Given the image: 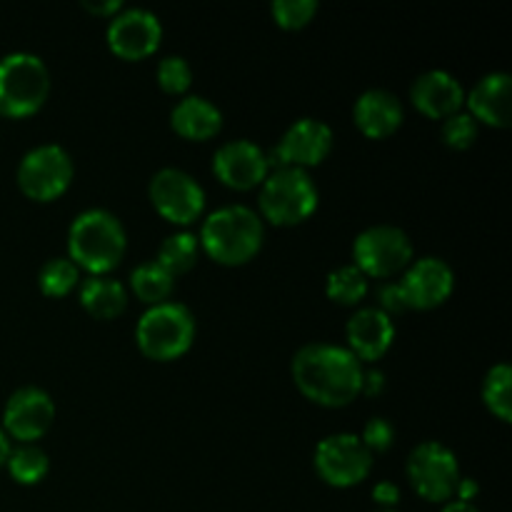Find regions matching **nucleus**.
Segmentation results:
<instances>
[{
	"mask_svg": "<svg viewBox=\"0 0 512 512\" xmlns=\"http://www.w3.org/2000/svg\"><path fill=\"white\" fill-rule=\"evenodd\" d=\"M363 363L343 345L310 343L295 353L293 380L300 393L323 408H345L363 390Z\"/></svg>",
	"mask_w": 512,
	"mask_h": 512,
	"instance_id": "1",
	"label": "nucleus"
},
{
	"mask_svg": "<svg viewBox=\"0 0 512 512\" xmlns=\"http://www.w3.org/2000/svg\"><path fill=\"white\" fill-rule=\"evenodd\" d=\"M198 240L200 250H205L215 263L235 268L260 253L265 225L263 218L248 205H225L205 218Z\"/></svg>",
	"mask_w": 512,
	"mask_h": 512,
	"instance_id": "2",
	"label": "nucleus"
},
{
	"mask_svg": "<svg viewBox=\"0 0 512 512\" xmlns=\"http://www.w3.org/2000/svg\"><path fill=\"white\" fill-rule=\"evenodd\" d=\"M128 235L118 215L105 208L83 210L68 230V258L90 275H108L125 255Z\"/></svg>",
	"mask_w": 512,
	"mask_h": 512,
	"instance_id": "3",
	"label": "nucleus"
},
{
	"mask_svg": "<svg viewBox=\"0 0 512 512\" xmlns=\"http://www.w3.org/2000/svg\"><path fill=\"white\" fill-rule=\"evenodd\" d=\"M135 340L145 358L160 363L178 360L193 348L195 315L190 313L188 305L175 300L150 305L135 325Z\"/></svg>",
	"mask_w": 512,
	"mask_h": 512,
	"instance_id": "4",
	"label": "nucleus"
},
{
	"mask_svg": "<svg viewBox=\"0 0 512 512\" xmlns=\"http://www.w3.org/2000/svg\"><path fill=\"white\" fill-rule=\"evenodd\" d=\"M50 95V70L33 53L0 58V115L28 118L38 113Z\"/></svg>",
	"mask_w": 512,
	"mask_h": 512,
	"instance_id": "5",
	"label": "nucleus"
},
{
	"mask_svg": "<svg viewBox=\"0 0 512 512\" xmlns=\"http://www.w3.org/2000/svg\"><path fill=\"white\" fill-rule=\"evenodd\" d=\"M260 213L273 225H300L318 208V188L308 170L275 168L260 185Z\"/></svg>",
	"mask_w": 512,
	"mask_h": 512,
	"instance_id": "6",
	"label": "nucleus"
},
{
	"mask_svg": "<svg viewBox=\"0 0 512 512\" xmlns=\"http://www.w3.org/2000/svg\"><path fill=\"white\" fill-rule=\"evenodd\" d=\"M410 485L428 503H450L460 483V465L453 450L438 440L415 445L405 463Z\"/></svg>",
	"mask_w": 512,
	"mask_h": 512,
	"instance_id": "7",
	"label": "nucleus"
},
{
	"mask_svg": "<svg viewBox=\"0 0 512 512\" xmlns=\"http://www.w3.org/2000/svg\"><path fill=\"white\" fill-rule=\"evenodd\" d=\"M355 268L365 278H393L413 263V243L395 225H370L353 243Z\"/></svg>",
	"mask_w": 512,
	"mask_h": 512,
	"instance_id": "8",
	"label": "nucleus"
},
{
	"mask_svg": "<svg viewBox=\"0 0 512 512\" xmlns=\"http://www.w3.org/2000/svg\"><path fill=\"white\" fill-rule=\"evenodd\" d=\"M73 158L63 145L45 143L28 150L18 165V185L30 200L50 203L73 183Z\"/></svg>",
	"mask_w": 512,
	"mask_h": 512,
	"instance_id": "9",
	"label": "nucleus"
},
{
	"mask_svg": "<svg viewBox=\"0 0 512 512\" xmlns=\"http://www.w3.org/2000/svg\"><path fill=\"white\" fill-rule=\"evenodd\" d=\"M313 463L323 483L333 488H353L373 470V453L365 448L360 435L335 433L320 440Z\"/></svg>",
	"mask_w": 512,
	"mask_h": 512,
	"instance_id": "10",
	"label": "nucleus"
},
{
	"mask_svg": "<svg viewBox=\"0 0 512 512\" xmlns=\"http://www.w3.org/2000/svg\"><path fill=\"white\" fill-rule=\"evenodd\" d=\"M150 203L173 225H190L203 215L205 190L180 168H163L150 180Z\"/></svg>",
	"mask_w": 512,
	"mask_h": 512,
	"instance_id": "11",
	"label": "nucleus"
},
{
	"mask_svg": "<svg viewBox=\"0 0 512 512\" xmlns=\"http://www.w3.org/2000/svg\"><path fill=\"white\" fill-rule=\"evenodd\" d=\"M333 150V130L318 118H300L290 125L268 153L270 168L308 170L323 163Z\"/></svg>",
	"mask_w": 512,
	"mask_h": 512,
	"instance_id": "12",
	"label": "nucleus"
},
{
	"mask_svg": "<svg viewBox=\"0 0 512 512\" xmlns=\"http://www.w3.org/2000/svg\"><path fill=\"white\" fill-rule=\"evenodd\" d=\"M55 420V403L43 388H25L15 390L8 398L3 410V425L5 435L18 440L20 445H33L35 440L43 438Z\"/></svg>",
	"mask_w": 512,
	"mask_h": 512,
	"instance_id": "13",
	"label": "nucleus"
},
{
	"mask_svg": "<svg viewBox=\"0 0 512 512\" xmlns=\"http://www.w3.org/2000/svg\"><path fill=\"white\" fill-rule=\"evenodd\" d=\"M108 48L123 60H143L158 50L163 25L158 15L145 8H123L108 23Z\"/></svg>",
	"mask_w": 512,
	"mask_h": 512,
	"instance_id": "14",
	"label": "nucleus"
},
{
	"mask_svg": "<svg viewBox=\"0 0 512 512\" xmlns=\"http://www.w3.org/2000/svg\"><path fill=\"white\" fill-rule=\"evenodd\" d=\"M270 158L253 140H230L213 155V173L233 190H253L263 185L270 173Z\"/></svg>",
	"mask_w": 512,
	"mask_h": 512,
	"instance_id": "15",
	"label": "nucleus"
},
{
	"mask_svg": "<svg viewBox=\"0 0 512 512\" xmlns=\"http://www.w3.org/2000/svg\"><path fill=\"white\" fill-rule=\"evenodd\" d=\"M398 285L408 310H433L453 293L455 273L443 258H420L405 268Z\"/></svg>",
	"mask_w": 512,
	"mask_h": 512,
	"instance_id": "16",
	"label": "nucleus"
},
{
	"mask_svg": "<svg viewBox=\"0 0 512 512\" xmlns=\"http://www.w3.org/2000/svg\"><path fill=\"white\" fill-rule=\"evenodd\" d=\"M345 338H348V350L360 363H373L383 358L393 345L395 323L378 305H368V308L355 310L353 318L348 320Z\"/></svg>",
	"mask_w": 512,
	"mask_h": 512,
	"instance_id": "17",
	"label": "nucleus"
},
{
	"mask_svg": "<svg viewBox=\"0 0 512 512\" xmlns=\"http://www.w3.org/2000/svg\"><path fill=\"white\" fill-rule=\"evenodd\" d=\"M410 100L423 115L433 120H445L465 105V90L448 70H425L410 88Z\"/></svg>",
	"mask_w": 512,
	"mask_h": 512,
	"instance_id": "18",
	"label": "nucleus"
},
{
	"mask_svg": "<svg viewBox=\"0 0 512 512\" xmlns=\"http://www.w3.org/2000/svg\"><path fill=\"white\" fill-rule=\"evenodd\" d=\"M468 113L475 123L508 128L512 120V78L508 73H488L465 95Z\"/></svg>",
	"mask_w": 512,
	"mask_h": 512,
	"instance_id": "19",
	"label": "nucleus"
},
{
	"mask_svg": "<svg viewBox=\"0 0 512 512\" xmlns=\"http://www.w3.org/2000/svg\"><path fill=\"white\" fill-rule=\"evenodd\" d=\"M353 118L360 133L373 140H383L403 125L405 110L395 93L385 88H370L355 100Z\"/></svg>",
	"mask_w": 512,
	"mask_h": 512,
	"instance_id": "20",
	"label": "nucleus"
},
{
	"mask_svg": "<svg viewBox=\"0 0 512 512\" xmlns=\"http://www.w3.org/2000/svg\"><path fill=\"white\" fill-rule=\"evenodd\" d=\"M170 125L175 133L185 140H203L215 138L223 128V113L218 105L210 103L203 95H185L175 103L173 113H170Z\"/></svg>",
	"mask_w": 512,
	"mask_h": 512,
	"instance_id": "21",
	"label": "nucleus"
},
{
	"mask_svg": "<svg viewBox=\"0 0 512 512\" xmlns=\"http://www.w3.org/2000/svg\"><path fill=\"white\" fill-rule=\"evenodd\" d=\"M80 305L98 320H113L128 308V290L108 275H88L80 283Z\"/></svg>",
	"mask_w": 512,
	"mask_h": 512,
	"instance_id": "22",
	"label": "nucleus"
},
{
	"mask_svg": "<svg viewBox=\"0 0 512 512\" xmlns=\"http://www.w3.org/2000/svg\"><path fill=\"white\" fill-rule=\"evenodd\" d=\"M130 288H133L135 298L150 308V305L165 303L173 295L175 278L158 260H145V263L135 265L130 273Z\"/></svg>",
	"mask_w": 512,
	"mask_h": 512,
	"instance_id": "23",
	"label": "nucleus"
},
{
	"mask_svg": "<svg viewBox=\"0 0 512 512\" xmlns=\"http://www.w3.org/2000/svg\"><path fill=\"white\" fill-rule=\"evenodd\" d=\"M200 255V240L195 233H188V230H180V233L168 235V238L160 243L158 248V263L168 270L173 278L178 275L190 273L198 263Z\"/></svg>",
	"mask_w": 512,
	"mask_h": 512,
	"instance_id": "24",
	"label": "nucleus"
},
{
	"mask_svg": "<svg viewBox=\"0 0 512 512\" xmlns=\"http://www.w3.org/2000/svg\"><path fill=\"white\" fill-rule=\"evenodd\" d=\"M483 403L503 423L512 420V368L498 363L488 370L483 380Z\"/></svg>",
	"mask_w": 512,
	"mask_h": 512,
	"instance_id": "25",
	"label": "nucleus"
},
{
	"mask_svg": "<svg viewBox=\"0 0 512 512\" xmlns=\"http://www.w3.org/2000/svg\"><path fill=\"white\" fill-rule=\"evenodd\" d=\"M5 465H8V470H10V475H13L15 483H20V485L40 483V480H43L50 470L48 455H45V450L38 448L35 443L33 445H18L15 450H10Z\"/></svg>",
	"mask_w": 512,
	"mask_h": 512,
	"instance_id": "26",
	"label": "nucleus"
},
{
	"mask_svg": "<svg viewBox=\"0 0 512 512\" xmlns=\"http://www.w3.org/2000/svg\"><path fill=\"white\" fill-rule=\"evenodd\" d=\"M370 280L355 265L335 268L325 280V293L338 305H358L368 295Z\"/></svg>",
	"mask_w": 512,
	"mask_h": 512,
	"instance_id": "27",
	"label": "nucleus"
},
{
	"mask_svg": "<svg viewBox=\"0 0 512 512\" xmlns=\"http://www.w3.org/2000/svg\"><path fill=\"white\" fill-rule=\"evenodd\" d=\"M78 283L80 270L70 258H50L38 273L40 293L48 298H65Z\"/></svg>",
	"mask_w": 512,
	"mask_h": 512,
	"instance_id": "28",
	"label": "nucleus"
},
{
	"mask_svg": "<svg viewBox=\"0 0 512 512\" xmlns=\"http://www.w3.org/2000/svg\"><path fill=\"white\" fill-rule=\"evenodd\" d=\"M275 23L285 30H300L315 18L318 13V3L315 0H275L270 5Z\"/></svg>",
	"mask_w": 512,
	"mask_h": 512,
	"instance_id": "29",
	"label": "nucleus"
},
{
	"mask_svg": "<svg viewBox=\"0 0 512 512\" xmlns=\"http://www.w3.org/2000/svg\"><path fill=\"white\" fill-rule=\"evenodd\" d=\"M193 83V68L180 55H168L158 63V85L170 95H183Z\"/></svg>",
	"mask_w": 512,
	"mask_h": 512,
	"instance_id": "30",
	"label": "nucleus"
},
{
	"mask_svg": "<svg viewBox=\"0 0 512 512\" xmlns=\"http://www.w3.org/2000/svg\"><path fill=\"white\" fill-rule=\"evenodd\" d=\"M443 140L453 150H468L478 140V123L470 113L458 110L455 115L443 120Z\"/></svg>",
	"mask_w": 512,
	"mask_h": 512,
	"instance_id": "31",
	"label": "nucleus"
},
{
	"mask_svg": "<svg viewBox=\"0 0 512 512\" xmlns=\"http://www.w3.org/2000/svg\"><path fill=\"white\" fill-rule=\"evenodd\" d=\"M360 440H363V445L373 455L375 453H385V450L393 448L395 428L385 418H370L368 423H365Z\"/></svg>",
	"mask_w": 512,
	"mask_h": 512,
	"instance_id": "32",
	"label": "nucleus"
},
{
	"mask_svg": "<svg viewBox=\"0 0 512 512\" xmlns=\"http://www.w3.org/2000/svg\"><path fill=\"white\" fill-rule=\"evenodd\" d=\"M378 300H380L378 308L383 310L385 315H390V318L408 310V305H405V298H403V293H400L398 283H385L383 288L378 290Z\"/></svg>",
	"mask_w": 512,
	"mask_h": 512,
	"instance_id": "33",
	"label": "nucleus"
},
{
	"mask_svg": "<svg viewBox=\"0 0 512 512\" xmlns=\"http://www.w3.org/2000/svg\"><path fill=\"white\" fill-rule=\"evenodd\" d=\"M373 500L380 505V510H395V505L400 503V488L395 483H378L373 488Z\"/></svg>",
	"mask_w": 512,
	"mask_h": 512,
	"instance_id": "34",
	"label": "nucleus"
},
{
	"mask_svg": "<svg viewBox=\"0 0 512 512\" xmlns=\"http://www.w3.org/2000/svg\"><path fill=\"white\" fill-rule=\"evenodd\" d=\"M383 388H385V375L380 373V370H365L363 373V390H360V395H380L383 393Z\"/></svg>",
	"mask_w": 512,
	"mask_h": 512,
	"instance_id": "35",
	"label": "nucleus"
},
{
	"mask_svg": "<svg viewBox=\"0 0 512 512\" xmlns=\"http://www.w3.org/2000/svg\"><path fill=\"white\" fill-rule=\"evenodd\" d=\"M83 8L85 10H90V13L93 15H105V18H113L115 13H120V10H123V3H120V0H100V3H83Z\"/></svg>",
	"mask_w": 512,
	"mask_h": 512,
	"instance_id": "36",
	"label": "nucleus"
},
{
	"mask_svg": "<svg viewBox=\"0 0 512 512\" xmlns=\"http://www.w3.org/2000/svg\"><path fill=\"white\" fill-rule=\"evenodd\" d=\"M475 495H478V483L473 478H460L458 488H455V498L460 503H473Z\"/></svg>",
	"mask_w": 512,
	"mask_h": 512,
	"instance_id": "37",
	"label": "nucleus"
},
{
	"mask_svg": "<svg viewBox=\"0 0 512 512\" xmlns=\"http://www.w3.org/2000/svg\"><path fill=\"white\" fill-rule=\"evenodd\" d=\"M443 512H480L475 508L473 503H460V500H450V503H445Z\"/></svg>",
	"mask_w": 512,
	"mask_h": 512,
	"instance_id": "38",
	"label": "nucleus"
},
{
	"mask_svg": "<svg viewBox=\"0 0 512 512\" xmlns=\"http://www.w3.org/2000/svg\"><path fill=\"white\" fill-rule=\"evenodd\" d=\"M10 438L8 435H5V430L0 428V468H3L5 465V460H8V455H10Z\"/></svg>",
	"mask_w": 512,
	"mask_h": 512,
	"instance_id": "39",
	"label": "nucleus"
},
{
	"mask_svg": "<svg viewBox=\"0 0 512 512\" xmlns=\"http://www.w3.org/2000/svg\"><path fill=\"white\" fill-rule=\"evenodd\" d=\"M378 512H398V510H378Z\"/></svg>",
	"mask_w": 512,
	"mask_h": 512,
	"instance_id": "40",
	"label": "nucleus"
}]
</instances>
